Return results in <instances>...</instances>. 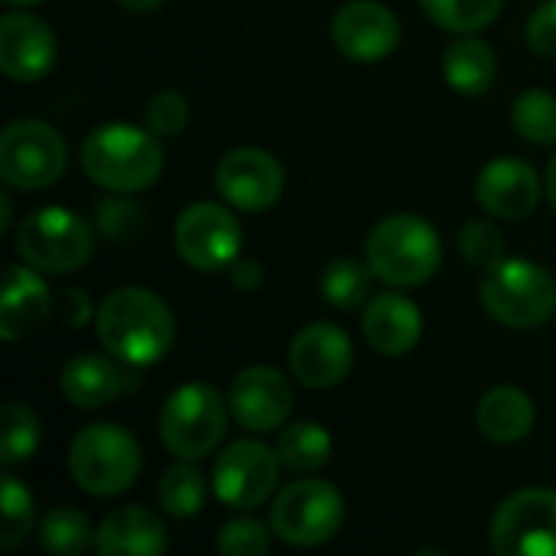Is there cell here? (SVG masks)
<instances>
[{"label":"cell","mask_w":556,"mask_h":556,"mask_svg":"<svg viewBox=\"0 0 556 556\" xmlns=\"http://www.w3.org/2000/svg\"><path fill=\"white\" fill-rule=\"evenodd\" d=\"M332 42L349 62H381L401 42L397 16L378 0H352L332 16Z\"/></svg>","instance_id":"9a60e30c"},{"label":"cell","mask_w":556,"mask_h":556,"mask_svg":"<svg viewBox=\"0 0 556 556\" xmlns=\"http://www.w3.org/2000/svg\"><path fill=\"white\" fill-rule=\"evenodd\" d=\"M81 166L88 179L108 192H143L163 173V147L150 127L104 124L85 137Z\"/></svg>","instance_id":"7a4b0ae2"},{"label":"cell","mask_w":556,"mask_h":556,"mask_svg":"<svg viewBox=\"0 0 556 556\" xmlns=\"http://www.w3.org/2000/svg\"><path fill=\"white\" fill-rule=\"evenodd\" d=\"M10 7H36V3H42V0H7Z\"/></svg>","instance_id":"b9f144b4"},{"label":"cell","mask_w":556,"mask_h":556,"mask_svg":"<svg viewBox=\"0 0 556 556\" xmlns=\"http://www.w3.org/2000/svg\"><path fill=\"white\" fill-rule=\"evenodd\" d=\"M215 186L222 199L241 212H264L280 202L287 189V173L261 147H238L222 156L215 169Z\"/></svg>","instance_id":"4fadbf2b"},{"label":"cell","mask_w":556,"mask_h":556,"mask_svg":"<svg viewBox=\"0 0 556 556\" xmlns=\"http://www.w3.org/2000/svg\"><path fill=\"white\" fill-rule=\"evenodd\" d=\"M94 332L104 352L130 368L160 362L176 342V316L163 296L143 287L108 293L94 313Z\"/></svg>","instance_id":"6da1fadb"},{"label":"cell","mask_w":556,"mask_h":556,"mask_svg":"<svg viewBox=\"0 0 556 556\" xmlns=\"http://www.w3.org/2000/svg\"><path fill=\"white\" fill-rule=\"evenodd\" d=\"M205 492H208L205 476L192 463L179 459V466H173V469L163 472V479L156 485V502H160V508L169 518H179L182 521V518H195L202 511Z\"/></svg>","instance_id":"484cf974"},{"label":"cell","mask_w":556,"mask_h":556,"mask_svg":"<svg viewBox=\"0 0 556 556\" xmlns=\"http://www.w3.org/2000/svg\"><path fill=\"white\" fill-rule=\"evenodd\" d=\"M16 254L42 274H72L91 261L94 231L68 208H36L16 228Z\"/></svg>","instance_id":"52a82bcc"},{"label":"cell","mask_w":556,"mask_h":556,"mask_svg":"<svg viewBox=\"0 0 556 556\" xmlns=\"http://www.w3.org/2000/svg\"><path fill=\"white\" fill-rule=\"evenodd\" d=\"M49 309H52V296H49L46 280L36 274V267L10 264L7 287L0 296V336L7 342L23 339L49 316Z\"/></svg>","instance_id":"7402d4cb"},{"label":"cell","mask_w":556,"mask_h":556,"mask_svg":"<svg viewBox=\"0 0 556 556\" xmlns=\"http://www.w3.org/2000/svg\"><path fill=\"white\" fill-rule=\"evenodd\" d=\"M277 456H280V463L287 469L309 476V472H316V469H323L329 463L332 437H329V430H323L319 424H309V420L290 424L277 437Z\"/></svg>","instance_id":"d4e9b609"},{"label":"cell","mask_w":556,"mask_h":556,"mask_svg":"<svg viewBox=\"0 0 556 556\" xmlns=\"http://www.w3.org/2000/svg\"><path fill=\"white\" fill-rule=\"evenodd\" d=\"M140 215H143V212H140L137 205H130V202H101V205H98V225H101V231H104L108 238H114V241L134 235L137 225H140Z\"/></svg>","instance_id":"d590c367"},{"label":"cell","mask_w":556,"mask_h":556,"mask_svg":"<svg viewBox=\"0 0 556 556\" xmlns=\"http://www.w3.org/2000/svg\"><path fill=\"white\" fill-rule=\"evenodd\" d=\"M427 16L450 33H479L485 29L505 7V0H420Z\"/></svg>","instance_id":"f546056e"},{"label":"cell","mask_w":556,"mask_h":556,"mask_svg":"<svg viewBox=\"0 0 556 556\" xmlns=\"http://www.w3.org/2000/svg\"><path fill=\"white\" fill-rule=\"evenodd\" d=\"M117 3L130 13H153L163 0H117Z\"/></svg>","instance_id":"f35d334b"},{"label":"cell","mask_w":556,"mask_h":556,"mask_svg":"<svg viewBox=\"0 0 556 556\" xmlns=\"http://www.w3.org/2000/svg\"><path fill=\"white\" fill-rule=\"evenodd\" d=\"M528 42L538 55L556 59V0L541 3L528 20Z\"/></svg>","instance_id":"8d00e7d4"},{"label":"cell","mask_w":556,"mask_h":556,"mask_svg":"<svg viewBox=\"0 0 556 556\" xmlns=\"http://www.w3.org/2000/svg\"><path fill=\"white\" fill-rule=\"evenodd\" d=\"M10 215H13V202H10V195L3 192V195H0V231H7Z\"/></svg>","instance_id":"ab89813d"},{"label":"cell","mask_w":556,"mask_h":556,"mask_svg":"<svg viewBox=\"0 0 556 556\" xmlns=\"http://www.w3.org/2000/svg\"><path fill=\"white\" fill-rule=\"evenodd\" d=\"M176 254L192 270H225L238 261L241 251V225L238 218L215 202H192L179 212L173 228Z\"/></svg>","instance_id":"7c38bea8"},{"label":"cell","mask_w":556,"mask_h":556,"mask_svg":"<svg viewBox=\"0 0 556 556\" xmlns=\"http://www.w3.org/2000/svg\"><path fill=\"white\" fill-rule=\"evenodd\" d=\"M68 166L62 134L46 121H13L0 134V179L10 189L36 192L52 186Z\"/></svg>","instance_id":"9c48e42d"},{"label":"cell","mask_w":556,"mask_h":556,"mask_svg":"<svg viewBox=\"0 0 556 556\" xmlns=\"http://www.w3.org/2000/svg\"><path fill=\"white\" fill-rule=\"evenodd\" d=\"M365 261L375 277L391 287H420L440 270L443 241L427 218L401 212L375 225L365 244Z\"/></svg>","instance_id":"3957f363"},{"label":"cell","mask_w":556,"mask_h":556,"mask_svg":"<svg viewBox=\"0 0 556 556\" xmlns=\"http://www.w3.org/2000/svg\"><path fill=\"white\" fill-rule=\"evenodd\" d=\"M547 199H551V205L556 208V156L551 160V166H547Z\"/></svg>","instance_id":"60d3db41"},{"label":"cell","mask_w":556,"mask_h":556,"mask_svg":"<svg viewBox=\"0 0 556 556\" xmlns=\"http://www.w3.org/2000/svg\"><path fill=\"white\" fill-rule=\"evenodd\" d=\"M476 199L495 218H508V222L528 218L541 202V176L528 160L518 156L492 160L479 173Z\"/></svg>","instance_id":"e0dca14e"},{"label":"cell","mask_w":556,"mask_h":556,"mask_svg":"<svg viewBox=\"0 0 556 556\" xmlns=\"http://www.w3.org/2000/svg\"><path fill=\"white\" fill-rule=\"evenodd\" d=\"M290 371L300 384L326 391L352 371V342L332 323H313L290 345Z\"/></svg>","instance_id":"2e32d148"},{"label":"cell","mask_w":556,"mask_h":556,"mask_svg":"<svg viewBox=\"0 0 556 556\" xmlns=\"http://www.w3.org/2000/svg\"><path fill=\"white\" fill-rule=\"evenodd\" d=\"M55 65V36L33 13H7L0 20V68L13 81H39Z\"/></svg>","instance_id":"ac0fdd59"},{"label":"cell","mask_w":556,"mask_h":556,"mask_svg":"<svg viewBox=\"0 0 556 556\" xmlns=\"http://www.w3.org/2000/svg\"><path fill=\"white\" fill-rule=\"evenodd\" d=\"M228 407L248 433L280 430L293 410V391L287 375L270 365H251L235 375L228 388Z\"/></svg>","instance_id":"5bb4252c"},{"label":"cell","mask_w":556,"mask_h":556,"mask_svg":"<svg viewBox=\"0 0 556 556\" xmlns=\"http://www.w3.org/2000/svg\"><path fill=\"white\" fill-rule=\"evenodd\" d=\"M39 544L52 556H78L94 547V528L75 508H52L39 521Z\"/></svg>","instance_id":"4316f807"},{"label":"cell","mask_w":556,"mask_h":556,"mask_svg":"<svg viewBox=\"0 0 556 556\" xmlns=\"http://www.w3.org/2000/svg\"><path fill=\"white\" fill-rule=\"evenodd\" d=\"M365 342L388 358L407 355L420 336H424V316L414 300L401 293H381L365 303V319H362Z\"/></svg>","instance_id":"ffe728a7"},{"label":"cell","mask_w":556,"mask_h":556,"mask_svg":"<svg viewBox=\"0 0 556 556\" xmlns=\"http://www.w3.org/2000/svg\"><path fill=\"white\" fill-rule=\"evenodd\" d=\"M482 303L508 329H538L556 313V280L534 261H498L482 277Z\"/></svg>","instance_id":"8992f818"},{"label":"cell","mask_w":556,"mask_h":556,"mask_svg":"<svg viewBox=\"0 0 556 556\" xmlns=\"http://www.w3.org/2000/svg\"><path fill=\"white\" fill-rule=\"evenodd\" d=\"M0 508H3V531H0V547L13 551L26 541L33 531V495L16 476H3L0 485Z\"/></svg>","instance_id":"1f68e13d"},{"label":"cell","mask_w":556,"mask_h":556,"mask_svg":"<svg viewBox=\"0 0 556 556\" xmlns=\"http://www.w3.org/2000/svg\"><path fill=\"white\" fill-rule=\"evenodd\" d=\"M280 456L257 440H238L225 446L212 469V492L225 508L254 511L261 508L280 479Z\"/></svg>","instance_id":"30bf717a"},{"label":"cell","mask_w":556,"mask_h":556,"mask_svg":"<svg viewBox=\"0 0 556 556\" xmlns=\"http://www.w3.org/2000/svg\"><path fill=\"white\" fill-rule=\"evenodd\" d=\"M274 528L254 518H235L218 531V551L225 556H264L270 551Z\"/></svg>","instance_id":"e575fe53"},{"label":"cell","mask_w":556,"mask_h":556,"mask_svg":"<svg viewBox=\"0 0 556 556\" xmlns=\"http://www.w3.org/2000/svg\"><path fill=\"white\" fill-rule=\"evenodd\" d=\"M127 368L111 352L108 355H94V352L75 355L62 368V394L68 404H75L81 410H98V407L117 404L134 388V378Z\"/></svg>","instance_id":"d6986e66"},{"label":"cell","mask_w":556,"mask_h":556,"mask_svg":"<svg viewBox=\"0 0 556 556\" xmlns=\"http://www.w3.org/2000/svg\"><path fill=\"white\" fill-rule=\"evenodd\" d=\"M371 277L375 270L368 261L362 264L355 257H339L323 274V296L336 309H358L371 300Z\"/></svg>","instance_id":"83f0119b"},{"label":"cell","mask_w":556,"mask_h":556,"mask_svg":"<svg viewBox=\"0 0 556 556\" xmlns=\"http://www.w3.org/2000/svg\"><path fill=\"white\" fill-rule=\"evenodd\" d=\"M228 414V397H222L212 384H182L160 410V440L176 459H205L225 440Z\"/></svg>","instance_id":"5b68a950"},{"label":"cell","mask_w":556,"mask_h":556,"mask_svg":"<svg viewBox=\"0 0 556 556\" xmlns=\"http://www.w3.org/2000/svg\"><path fill=\"white\" fill-rule=\"evenodd\" d=\"M511 124L515 130L538 147L556 143V98L544 88H528L511 104Z\"/></svg>","instance_id":"f1b7e54d"},{"label":"cell","mask_w":556,"mask_h":556,"mask_svg":"<svg viewBox=\"0 0 556 556\" xmlns=\"http://www.w3.org/2000/svg\"><path fill=\"white\" fill-rule=\"evenodd\" d=\"M143 121H147V127L156 137L182 134L186 124H189V101H186V94L176 91V88H163V91L150 94L147 108H143Z\"/></svg>","instance_id":"836d02e7"},{"label":"cell","mask_w":556,"mask_h":556,"mask_svg":"<svg viewBox=\"0 0 556 556\" xmlns=\"http://www.w3.org/2000/svg\"><path fill=\"white\" fill-rule=\"evenodd\" d=\"M39 450V420L29 407L7 401L3 404V433H0V463H26Z\"/></svg>","instance_id":"4dcf8cb0"},{"label":"cell","mask_w":556,"mask_h":556,"mask_svg":"<svg viewBox=\"0 0 556 556\" xmlns=\"http://www.w3.org/2000/svg\"><path fill=\"white\" fill-rule=\"evenodd\" d=\"M459 251L469 264L489 270L498 261H505V235L495 222L489 218H472L459 231Z\"/></svg>","instance_id":"d6a6232c"},{"label":"cell","mask_w":556,"mask_h":556,"mask_svg":"<svg viewBox=\"0 0 556 556\" xmlns=\"http://www.w3.org/2000/svg\"><path fill=\"white\" fill-rule=\"evenodd\" d=\"M235 283H238L241 290L257 287V283H261V270H257V264H238V261H235Z\"/></svg>","instance_id":"74e56055"},{"label":"cell","mask_w":556,"mask_h":556,"mask_svg":"<svg viewBox=\"0 0 556 556\" xmlns=\"http://www.w3.org/2000/svg\"><path fill=\"white\" fill-rule=\"evenodd\" d=\"M489 541L502 556H556V492H515L495 511Z\"/></svg>","instance_id":"8fae6325"},{"label":"cell","mask_w":556,"mask_h":556,"mask_svg":"<svg viewBox=\"0 0 556 556\" xmlns=\"http://www.w3.org/2000/svg\"><path fill=\"white\" fill-rule=\"evenodd\" d=\"M479 430L492 443H518L534 430V404L521 388H492L479 404Z\"/></svg>","instance_id":"cb8c5ba5"},{"label":"cell","mask_w":556,"mask_h":556,"mask_svg":"<svg viewBox=\"0 0 556 556\" xmlns=\"http://www.w3.org/2000/svg\"><path fill=\"white\" fill-rule=\"evenodd\" d=\"M345 498L326 479H300L270 505V528L283 544L319 547L342 531Z\"/></svg>","instance_id":"ba28073f"},{"label":"cell","mask_w":556,"mask_h":556,"mask_svg":"<svg viewBox=\"0 0 556 556\" xmlns=\"http://www.w3.org/2000/svg\"><path fill=\"white\" fill-rule=\"evenodd\" d=\"M166 544L163 521L140 505H121L94 528V551L101 556H160Z\"/></svg>","instance_id":"44dd1931"},{"label":"cell","mask_w":556,"mask_h":556,"mask_svg":"<svg viewBox=\"0 0 556 556\" xmlns=\"http://www.w3.org/2000/svg\"><path fill=\"white\" fill-rule=\"evenodd\" d=\"M443 75L450 81V88H456L459 94H485L492 85H495V75H498V59H495V49L466 33L459 36L446 55H443Z\"/></svg>","instance_id":"603a6c76"},{"label":"cell","mask_w":556,"mask_h":556,"mask_svg":"<svg viewBox=\"0 0 556 556\" xmlns=\"http://www.w3.org/2000/svg\"><path fill=\"white\" fill-rule=\"evenodd\" d=\"M140 446L117 424H91L68 446V472L78 489L98 498L124 495L140 476Z\"/></svg>","instance_id":"277c9868"}]
</instances>
